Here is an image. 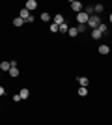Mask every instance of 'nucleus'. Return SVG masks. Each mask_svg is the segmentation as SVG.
Segmentation results:
<instances>
[{"label": "nucleus", "mask_w": 112, "mask_h": 125, "mask_svg": "<svg viewBox=\"0 0 112 125\" xmlns=\"http://www.w3.org/2000/svg\"><path fill=\"white\" fill-rule=\"evenodd\" d=\"M99 24H101V19H99L97 15H90V19H88V26L95 30V28H97Z\"/></svg>", "instance_id": "f257e3e1"}, {"label": "nucleus", "mask_w": 112, "mask_h": 125, "mask_svg": "<svg viewBox=\"0 0 112 125\" xmlns=\"http://www.w3.org/2000/svg\"><path fill=\"white\" fill-rule=\"evenodd\" d=\"M88 19H90V17L86 15L84 11H80V13H77V21H79L80 24H86V22H88Z\"/></svg>", "instance_id": "f03ea898"}, {"label": "nucleus", "mask_w": 112, "mask_h": 125, "mask_svg": "<svg viewBox=\"0 0 112 125\" xmlns=\"http://www.w3.org/2000/svg\"><path fill=\"white\" fill-rule=\"evenodd\" d=\"M71 10L77 11V13H80V11H82V4H80L79 0H73V2H71Z\"/></svg>", "instance_id": "7ed1b4c3"}, {"label": "nucleus", "mask_w": 112, "mask_h": 125, "mask_svg": "<svg viewBox=\"0 0 112 125\" xmlns=\"http://www.w3.org/2000/svg\"><path fill=\"white\" fill-rule=\"evenodd\" d=\"M19 17H21L22 21L26 22V19H28V17H30V11H28V10H26V8H22V10H21V11H19Z\"/></svg>", "instance_id": "20e7f679"}, {"label": "nucleus", "mask_w": 112, "mask_h": 125, "mask_svg": "<svg viewBox=\"0 0 112 125\" xmlns=\"http://www.w3.org/2000/svg\"><path fill=\"white\" fill-rule=\"evenodd\" d=\"M36 8H37V2H36V0H28V2H26V10L28 11L36 10Z\"/></svg>", "instance_id": "39448f33"}, {"label": "nucleus", "mask_w": 112, "mask_h": 125, "mask_svg": "<svg viewBox=\"0 0 112 125\" xmlns=\"http://www.w3.org/2000/svg\"><path fill=\"white\" fill-rule=\"evenodd\" d=\"M97 51H99V54H103V56H105V54H108V52H110V47H108V45H101Z\"/></svg>", "instance_id": "423d86ee"}, {"label": "nucleus", "mask_w": 112, "mask_h": 125, "mask_svg": "<svg viewBox=\"0 0 112 125\" xmlns=\"http://www.w3.org/2000/svg\"><path fill=\"white\" fill-rule=\"evenodd\" d=\"M77 80H79V84L82 86V88H88V82H90V80H88L86 77H79Z\"/></svg>", "instance_id": "0eeeda50"}, {"label": "nucleus", "mask_w": 112, "mask_h": 125, "mask_svg": "<svg viewBox=\"0 0 112 125\" xmlns=\"http://www.w3.org/2000/svg\"><path fill=\"white\" fill-rule=\"evenodd\" d=\"M86 13V15L90 17V15H93V13H95V11H93V6H84V10H82Z\"/></svg>", "instance_id": "6e6552de"}, {"label": "nucleus", "mask_w": 112, "mask_h": 125, "mask_svg": "<svg viewBox=\"0 0 112 125\" xmlns=\"http://www.w3.org/2000/svg\"><path fill=\"white\" fill-rule=\"evenodd\" d=\"M0 69H2V71H10V69H11V63L10 62H0Z\"/></svg>", "instance_id": "1a4fd4ad"}, {"label": "nucleus", "mask_w": 112, "mask_h": 125, "mask_svg": "<svg viewBox=\"0 0 112 125\" xmlns=\"http://www.w3.org/2000/svg\"><path fill=\"white\" fill-rule=\"evenodd\" d=\"M54 24H64V15H60V13H58V15H56V17H54Z\"/></svg>", "instance_id": "9d476101"}, {"label": "nucleus", "mask_w": 112, "mask_h": 125, "mask_svg": "<svg viewBox=\"0 0 112 125\" xmlns=\"http://www.w3.org/2000/svg\"><path fill=\"white\" fill-rule=\"evenodd\" d=\"M19 95H21V99H28V95H30V92H28L26 88H22L21 92H19Z\"/></svg>", "instance_id": "9b49d317"}, {"label": "nucleus", "mask_w": 112, "mask_h": 125, "mask_svg": "<svg viewBox=\"0 0 112 125\" xmlns=\"http://www.w3.org/2000/svg\"><path fill=\"white\" fill-rule=\"evenodd\" d=\"M58 32H62V34H67V32H69V26L64 22V24H60V26H58Z\"/></svg>", "instance_id": "f8f14e48"}, {"label": "nucleus", "mask_w": 112, "mask_h": 125, "mask_svg": "<svg viewBox=\"0 0 112 125\" xmlns=\"http://www.w3.org/2000/svg\"><path fill=\"white\" fill-rule=\"evenodd\" d=\"M8 73H10V77H13V78H15V77H19V69H17V67H11L10 71H8Z\"/></svg>", "instance_id": "ddd939ff"}, {"label": "nucleus", "mask_w": 112, "mask_h": 125, "mask_svg": "<svg viewBox=\"0 0 112 125\" xmlns=\"http://www.w3.org/2000/svg\"><path fill=\"white\" fill-rule=\"evenodd\" d=\"M24 24V21H22L21 17H15V19H13V26H22Z\"/></svg>", "instance_id": "4468645a"}, {"label": "nucleus", "mask_w": 112, "mask_h": 125, "mask_svg": "<svg viewBox=\"0 0 112 125\" xmlns=\"http://www.w3.org/2000/svg\"><path fill=\"white\" fill-rule=\"evenodd\" d=\"M79 95L80 97H86V95H88V88H82V86H80L79 88Z\"/></svg>", "instance_id": "2eb2a0df"}, {"label": "nucleus", "mask_w": 112, "mask_h": 125, "mask_svg": "<svg viewBox=\"0 0 112 125\" xmlns=\"http://www.w3.org/2000/svg\"><path fill=\"white\" fill-rule=\"evenodd\" d=\"M97 30L101 32V34H107V30H108V28H107V24H103V22H101V24L97 26Z\"/></svg>", "instance_id": "dca6fc26"}, {"label": "nucleus", "mask_w": 112, "mask_h": 125, "mask_svg": "<svg viewBox=\"0 0 112 125\" xmlns=\"http://www.w3.org/2000/svg\"><path fill=\"white\" fill-rule=\"evenodd\" d=\"M92 37H93V39H99V37H101V32L97 30V28H95V30H92Z\"/></svg>", "instance_id": "f3484780"}, {"label": "nucleus", "mask_w": 112, "mask_h": 125, "mask_svg": "<svg viewBox=\"0 0 112 125\" xmlns=\"http://www.w3.org/2000/svg\"><path fill=\"white\" fill-rule=\"evenodd\" d=\"M103 8H105L103 4H97V6H93V11H95V13H101V11H103Z\"/></svg>", "instance_id": "a211bd4d"}, {"label": "nucleus", "mask_w": 112, "mask_h": 125, "mask_svg": "<svg viewBox=\"0 0 112 125\" xmlns=\"http://www.w3.org/2000/svg\"><path fill=\"white\" fill-rule=\"evenodd\" d=\"M67 34H69L71 37H75V36H79V30H77V28H69V32H67Z\"/></svg>", "instance_id": "6ab92c4d"}, {"label": "nucleus", "mask_w": 112, "mask_h": 125, "mask_svg": "<svg viewBox=\"0 0 112 125\" xmlns=\"http://www.w3.org/2000/svg\"><path fill=\"white\" fill-rule=\"evenodd\" d=\"M41 21H51V15H49V13H41Z\"/></svg>", "instance_id": "aec40b11"}, {"label": "nucleus", "mask_w": 112, "mask_h": 125, "mask_svg": "<svg viewBox=\"0 0 112 125\" xmlns=\"http://www.w3.org/2000/svg\"><path fill=\"white\" fill-rule=\"evenodd\" d=\"M77 30H79V34H82V32H86V24H79V26H77Z\"/></svg>", "instance_id": "412c9836"}, {"label": "nucleus", "mask_w": 112, "mask_h": 125, "mask_svg": "<svg viewBox=\"0 0 112 125\" xmlns=\"http://www.w3.org/2000/svg\"><path fill=\"white\" fill-rule=\"evenodd\" d=\"M51 32L56 34V32H58V24H54V22H52V24H51Z\"/></svg>", "instance_id": "4be33fe9"}, {"label": "nucleus", "mask_w": 112, "mask_h": 125, "mask_svg": "<svg viewBox=\"0 0 112 125\" xmlns=\"http://www.w3.org/2000/svg\"><path fill=\"white\" fill-rule=\"evenodd\" d=\"M6 94V88H4V86H0V95H4Z\"/></svg>", "instance_id": "5701e85b"}, {"label": "nucleus", "mask_w": 112, "mask_h": 125, "mask_svg": "<svg viewBox=\"0 0 112 125\" xmlns=\"http://www.w3.org/2000/svg\"><path fill=\"white\" fill-rule=\"evenodd\" d=\"M110 22H112V13H110Z\"/></svg>", "instance_id": "b1692460"}]
</instances>
